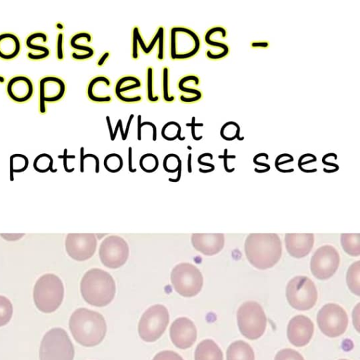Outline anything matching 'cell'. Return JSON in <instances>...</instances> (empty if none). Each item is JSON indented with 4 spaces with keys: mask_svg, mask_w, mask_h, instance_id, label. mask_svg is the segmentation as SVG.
Instances as JSON below:
<instances>
[{
    "mask_svg": "<svg viewBox=\"0 0 360 360\" xmlns=\"http://www.w3.org/2000/svg\"><path fill=\"white\" fill-rule=\"evenodd\" d=\"M69 328L76 342L84 347L99 345L107 331L103 315L86 308H79L72 314Z\"/></svg>",
    "mask_w": 360,
    "mask_h": 360,
    "instance_id": "obj_1",
    "label": "cell"
},
{
    "mask_svg": "<svg viewBox=\"0 0 360 360\" xmlns=\"http://www.w3.org/2000/svg\"><path fill=\"white\" fill-rule=\"evenodd\" d=\"M244 248L248 262L262 270L273 267L282 255L281 241L276 233H250Z\"/></svg>",
    "mask_w": 360,
    "mask_h": 360,
    "instance_id": "obj_2",
    "label": "cell"
},
{
    "mask_svg": "<svg viewBox=\"0 0 360 360\" xmlns=\"http://www.w3.org/2000/svg\"><path fill=\"white\" fill-rule=\"evenodd\" d=\"M80 292L85 302L90 305L105 307L115 297V282L108 272L101 269H91L81 280Z\"/></svg>",
    "mask_w": 360,
    "mask_h": 360,
    "instance_id": "obj_3",
    "label": "cell"
},
{
    "mask_svg": "<svg viewBox=\"0 0 360 360\" xmlns=\"http://www.w3.org/2000/svg\"><path fill=\"white\" fill-rule=\"evenodd\" d=\"M63 297V283L56 274H45L36 281L33 300L37 308L41 312L55 311L62 304Z\"/></svg>",
    "mask_w": 360,
    "mask_h": 360,
    "instance_id": "obj_4",
    "label": "cell"
},
{
    "mask_svg": "<svg viewBox=\"0 0 360 360\" xmlns=\"http://www.w3.org/2000/svg\"><path fill=\"white\" fill-rule=\"evenodd\" d=\"M201 40L193 29L174 25L169 30V57L172 60H185L195 57L200 51Z\"/></svg>",
    "mask_w": 360,
    "mask_h": 360,
    "instance_id": "obj_5",
    "label": "cell"
},
{
    "mask_svg": "<svg viewBox=\"0 0 360 360\" xmlns=\"http://www.w3.org/2000/svg\"><path fill=\"white\" fill-rule=\"evenodd\" d=\"M237 323L240 333L253 340L263 335L267 319L262 307L258 302L247 301L237 311Z\"/></svg>",
    "mask_w": 360,
    "mask_h": 360,
    "instance_id": "obj_6",
    "label": "cell"
},
{
    "mask_svg": "<svg viewBox=\"0 0 360 360\" xmlns=\"http://www.w3.org/2000/svg\"><path fill=\"white\" fill-rule=\"evenodd\" d=\"M39 360H73L74 346L61 328H53L44 335L39 347Z\"/></svg>",
    "mask_w": 360,
    "mask_h": 360,
    "instance_id": "obj_7",
    "label": "cell"
},
{
    "mask_svg": "<svg viewBox=\"0 0 360 360\" xmlns=\"http://www.w3.org/2000/svg\"><path fill=\"white\" fill-rule=\"evenodd\" d=\"M285 296L292 308L307 311L316 304L318 292L311 278L306 276H296L288 281L285 288Z\"/></svg>",
    "mask_w": 360,
    "mask_h": 360,
    "instance_id": "obj_8",
    "label": "cell"
},
{
    "mask_svg": "<svg viewBox=\"0 0 360 360\" xmlns=\"http://www.w3.org/2000/svg\"><path fill=\"white\" fill-rule=\"evenodd\" d=\"M169 321L167 309L162 304L150 307L142 314L138 325L140 338L145 342L158 340L165 331Z\"/></svg>",
    "mask_w": 360,
    "mask_h": 360,
    "instance_id": "obj_9",
    "label": "cell"
},
{
    "mask_svg": "<svg viewBox=\"0 0 360 360\" xmlns=\"http://www.w3.org/2000/svg\"><path fill=\"white\" fill-rule=\"evenodd\" d=\"M171 282L180 295L191 297L198 295L203 285V277L193 264L184 262L176 265L171 272Z\"/></svg>",
    "mask_w": 360,
    "mask_h": 360,
    "instance_id": "obj_10",
    "label": "cell"
},
{
    "mask_svg": "<svg viewBox=\"0 0 360 360\" xmlns=\"http://www.w3.org/2000/svg\"><path fill=\"white\" fill-rule=\"evenodd\" d=\"M316 321L320 330L329 338L342 335L348 326L345 310L335 303L323 305L317 314Z\"/></svg>",
    "mask_w": 360,
    "mask_h": 360,
    "instance_id": "obj_11",
    "label": "cell"
},
{
    "mask_svg": "<svg viewBox=\"0 0 360 360\" xmlns=\"http://www.w3.org/2000/svg\"><path fill=\"white\" fill-rule=\"evenodd\" d=\"M340 262V255L335 247L322 245L316 249L311 258V272L317 279L327 280L335 274Z\"/></svg>",
    "mask_w": 360,
    "mask_h": 360,
    "instance_id": "obj_12",
    "label": "cell"
},
{
    "mask_svg": "<svg viewBox=\"0 0 360 360\" xmlns=\"http://www.w3.org/2000/svg\"><path fill=\"white\" fill-rule=\"evenodd\" d=\"M129 247L124 239L119 236H109L99 247V257L101 263L108 268L117 269L127 260Z\"/></svg>",
    "mask_w": 360,
    "mask_h": 360,
    "instance_id": "obj_13",
    "label": "cell"
},
{
    "mask_svg": "<svg viewBox=\"0 0 360 360\" xmlns=\"http://www.w3.org/2000/svg\"><path fill=\"white\" fill-rule=\"evenodd\" d=\"M97 246L94 233H68L65 239V250L68 255L79 262L91 258Z\"/></svg>",
    "mask_w": 360,
    "mask_h": 360,
    "instance_id": "obj_14",
    "label": "cell"
},
{
    "mask_svg": "<svg viewBox=\"0 0 360 360\" xmlns=\"http://www.w3.org/2000/svg\"><path fill=\"white\" fill-rule=\"evenodd\" d=\"M172 343L179 349L191 347L197 339V329L193 322L186 317L175 319L169 328Z\"/></svg>",
    "mask_w": 360,
    "mask_h": 360,
    "instance_id": "obj_15",
    "label": "cell"
},
{
    "mask_svg": "<svg viewBox=\"0 0 360 360\" xmlns=\"http://www.w3.org/2000/svg\"><path fill=\"white\" fill-rule=\"evenodd\" d=\"M314 326L312 321L304 315L292 317L287 327V337L289 342L295 347H304L309 343Z\"/></svg>",
    "mask_w": 360,
    "mask_h": 360,
    "instance_id": "obj_16",
    "label": "cell"
},
{
    "mask_svg": "<svg viewBox=\"0 0 360 360\" xmlns=\"http://www.w3.org/2000/svg\"><path fill=\"white\" fill-rule=\"evenodd\" d=\"M66 90V84L60 77L46 75L39 80V100L46 103L59 102L64 98Z\"/></svg>",
    "mask_w": 360,
    "mask_h": 360,
    "instance_id": "obj_17",
    "label": "cell"
},
{
    "mask_svg": "<svg viewBox=\"0 0 360 360\" xmlns=\"http://www.w3.org/2000/svg\"><path fill=\"white\" fill-rule=\"evenodd\" d=\"M6 92L12 101L17 103H25L33 96L34 86L29 77L17 75L11 77L7 82Z\"/></svg>",
    "mask_w": 360,
    "mask_h": 360,
    "instance_id": "obj_18",
    "label": "cell"
},
{
    "mask_svg": "<svg viewBox=\"0 0 360 360\" xmlns=\"http://www.w3.org/2000/svg\"><path fill=\"white\" fill-rule=\"evenodd\" d=\"M191 243L194 248L205 255L219 252L224 245L223 233H193Z\"/></svg>",
    "mask_w": 360,
    "mask_h": 360,
    "instance_id": "obj_19",
    "label": "cell"
},
{
    "mask_svg": "<svg viewBox=\"0 0 360 360\" xmlns=\"http://www.w3.org/2000/svg\"><path fill=\"white\" fill-rule=\"evenodd\" d=\"M314 243L313 233H286L285 248L290 255L295 258L306 257L311 250Z\"/></svg>",
    "mask_w": 360,
    "mask_h": 360,
    "instance_id": "obj_20",
    "label": "cell"
},
{
    "mask_svg": "<svg viewBox=\"0 0 360 360\" xmlns=\"http://www.w3.org/2000/svg\"><path fill=\"white\" fill-rule=\"evenodd\" d=\"M48 36L44 32H34L28 34L25 44L27 49V58L31 60L39 61L49 58L51 55L50 49L45 45L48 41Z\"/></svg>",
    "mask_w": 360,
    "mask_h": 360,
    "instance_id": "obj_21",
    "label": "cell"
},
{
    "mask_svg": "<svg viewBox=\"0 0 360 360\" xmlns=\"http://www.w3.org/2000/svg\"><path fill=\"white\" fill-rule=\"evenodd\" d=\"M111 86L110 79L103 75L92 77L86 86V96L88 99L96 103H108L112 102L111 94L105 93Z\"/></svg>",
    "mask_w": 360,
    "mask_h": 360,
    "instance_id": "obj_22",
    "label": "cell"
},
{
    "mask_svg": "<svg viewBox=\"0 0 360 360\" xmlns=\"http://www.w3.org/2000/svg\"><path fill=\"white\" fill-rule=\"evenodd\" d=\"M194 83L200 84V77L194 74L185 75L179 79L177 89L182 93L179 97L181 103L191 104L197 103L202 98V91L196 88V85L191 86Z\"/></svg>",
    "mask_w": 360,
    "mask_h": 360,
    "instance_id": "obj_23",
    "label": "cell"
},
{
    "mask_svg": "<svg viewBox=\"0 0 360 360\" xmlns=\"http://www.w3.org/2000/svg\"><path fill=\"white\" fill-rule=\"evenodd\" d=\"M165 27L162 25L158 26L150 42L146 44L139 27L136 35L138 44L142 52L146 55H149L158 44L156 58L158 60L162 61L165 59Z\"/></svg>",
    "mask_w": 360,
    "mask_h": 360,
    "instance_id": "obj_24",
    "label": "cell"
},
{
    "mask_svg": "<svg viewBox=\"0 0 360 360\" xmlns=\"http://www.w3.org/2000/svg\"><path fill=\"white\" fill-rule=\"evenodd\" d=\"M142 86V82L139 77L127 75L120 77L115 82L114 86V94L116 98L124 103H135L133 100L128 97L127 94L131 91L139 89Z\"/></svg>",
    "mask_w": 360,
    "mask_h": 360,
    "instance_id": "obj_25",
    "label": "cell"
},
{
    "mask_svg": "<svg viewBox=\"0 0 360 360\" xmlns=\"http://www.w3.org/2000/svg\"><path fill=\"white\" fill-rule=\"evenodd\" d=\"M22 45L20 38L14 33H0V58L11 60L20 53Z\"/></svg>",
    "mask_w": 360,
    "mask_h": 360,
    "instance_id": "obj_26",
    "label": "cell"
},
{
    "mask_svg": "<svg viewBox=\"0 0 360 360\" xmlns=\"http://www.w3.org/2000/svg\"><path fill=\"white\" fill-rule=\"evenodd\" d=\"M86 33V31L76 32L70 39V46L74 51L82 52L81 54H78L75 51L71 53V58L75 60L83 61L89 60L95 55V49L91 46L81 42L82 38Z\"/></svg>",
    "mask_w": 360,
    "mask_h": 360,
    "instance_id": "obj_27",
    "label": "cell"
},
{
    "mask_svg": "<svg viewBox=\"0 0 360 360\" xmlns=\"http://www.w3.org/2000/svg\"><path fill=\"white\" fill-rule=\"evenodd\" d=\"M195 360H223V353L217 344L212 340L201 341L196 347Z\"/></svg>",
    "mask_w": 360,
    "mask_h": 360,
    "instance_id": "obj_28",
    "label": "cell"
},
{
    "mask_svg": "<svg viewBox=\"0 0 360 360\" xmlns=\"http://www.w3.org/2000/svg\"><path fill=\"white\" fill-rule=\"evenodd\" d=\"M226 360H255V353L248 343L243 340H236L229 346Z\"/></svg>",
    "mask_w": 360,
    "mask_h": 360,
    "instance_id": "obj_29",
    "label": "cell"
},
{
    "mask_svg": "<svg viewBox=\"0 0 360 360\" xmlns=\"http://www.w3.org/2000/svg\"><path fill=\"white\" fill-rule=\"evenodd\" d=\"M221 25L212 26L207 30L204 34V41L208 46L217 49V53L212 56L209 60H219L227 57L230 53L229 45L221 41L214 40L212 35L217 32Z\"/></svg>",
    "mask_w": 360,
    "mask_h": 360,
    "instance_id": "obj_30",
    "label": "cell"
},
{
    "mask_svg": "<svg viewBox=\"0 0 360 360\" xmlns=\"http://www.w3.org/2000/svg\"><path fill=\"white\" fill-rule=\"evenodd\" d=\"M340 242L342 249L347 254L352 257L360 255L359 233H342Z\"/></svg>",
    "mask_w": 360,
    "mask_h": 360,
    "instance_id": "obj_31",
    "label": "cell"
},
{
    "mask_svg": "<svg viewBox=\"0 0 360 360\" xmlns=\"http://www.w3.org/2000/svg\"><path fill=\"white\" fill-rule=\"evenodd\" d=\"M360 261L352 263L347 269L346 281L349 290L354 295H360Z\"/></svg>",
    "mask_w": 360,
    "mask_h": 360,
    "instance_id": "obj_32",
    "label": "cell"
},
{
    "mask_svg": "<svg viewBox=\"0 0 360 360\" xmlns=\"http://www.w3.org/2000/svg\"><path fill=\"white\" fill-rule=\"evenodd\" d=\"M181 127L175 121H169L165 123L161 129L162 137L168 141H173L176 139L184 141L185 136H181Z\"/></svg>",
    "mask_w": 360,
    "mask_h": 360,
    "instance_id": "obj_33",
    "label": "cell"
},
{
    "mask_svg": "<svg viewBox=\"0 0 360 360\" xmlns=\"http://www.w3.org/2000/svg\"><path fill=\"white\" fill-rule=\"evenodd\" d=\"M240 127L239 124L234 121H229L224 123L220 129L221 137L228 141L238 139L243 141L244 137L240 136Z\"/></svg>",
    "mask_w": 360,
    "mask_h": 360,
    "instance_id": "obj_34",
    "label": "cell"
},
{
    "mask_svg": "<svg viewBox=\"0 0 360 360\" xmlns=\"http://www.w3.org/2000/svg\"><path fill=\"white\" fill-rule=\"evenodd\" d=\"M53 160L52 157L47 153L38 155L33 162V167L38 172L44 173L51 170L55 172L57 169H53Z\"/></svg>",
    "mask_w": 360,
    "mask_h": 360,
    "instance_id": "obj_35",
    "label": "cell"
},
{
    "mask_svg": "<svg viewBox=\"0 0 360 360\" xmlns=\"http://www.w3.org/2000/svg\"><path fill=\"white\" fill-rule=\"evenodd\" d=\"M162 98L164 102L167 103H173L175 101V96L169 94V68L168 66H163L162 69Z\"/></svg>",
    "mask_w": 360,
    "mask_h": 360,
    "instance_id": "obj_36",
    "label": "cell"
},
{
    "mask_svg": "<svg viewBox=\"0 0 360 360\" xmlns=\"http://www.w3.org/2000/svg\"><path fill=\"white\" fill-rule=\"evenodd\" d=\"M13 305L5 296L0 295V327L6 325L12 318Z\"/></svg>",
    "mask_w": 360,
    "mask_h": 360,
    "instance_id": "obj_37",
    "label": "cell"
},
{
    "mask_svg": "<svg viewBox=\"0 0 360 360\" xmlns=\"http://www.w3.org/2000/svg\"><path fill=\"white\" fill-rule=\"evenodd\" d=\"M154 69L152 66L146 68V98L149 103H155L160 101V96L154 94Z\"/></svg>",
    "mask_w": 360,
    "mask_h": 360,
    "instance_id": "obj_38",
    "label": "cell"
},
{
    "mask_svg": "<svg viewBox=\"0 0 360 360\" xmlns=\"http://www.w3.org/2000/svg\"><path fill=\"white\" fill-rule=\"evenodd\" d=\"M103 165L108 172L115 173L120 171L122 168L123 160L119 154L110 153L105 157Z\"/></svg>",
    "mask_w": 360,
    "mask_h": 360,
    "instance_id": "obj_39",
    "label": "cell"
},
{
    "mask_svg": "<svg viewBox=\"0 0 360 360\" xmlns=\"http://www.w3.org/2000/svg\"><path fill=\"white\" fill-rule=\"evenodd\" d=\"M139 165L142 170L147 173L155 172L159 166L158 157L153 153H146L139 160Z\"/></svg>",
    "mask_w": 360,
    "mask_h": 360,
    "instance_id": "obj_40",
    "label": "cell"
},
{
    "mask_svg": "<svg viewBox=\"0 0 360 360\" xmlns=\"http://www.w3.org/2000/svg\"><path fill=\"white\" fill-rule=\"evenodd\" d=\"M29 160L22 154H13L10 157L11 172H22L28 167Z\"/></svg>",
    "mask_w": 360,
    "mask_h": 360,
    "instance_id": "obj_41",
    "label": "cell"
},
{
    "mask_svg": "<svg viewBox=\"0 0 360 360\" xmlns=\"http://www.w3.org/2000/svg\"><path fill=\"white\" fill-rule=\"evenodd\" d=\"M163 167L166 172L169 173L178 172L181 169V160L176 154L169 153L163 160Z\"/></svg>",
    "mask_w": 360,
    "mask_h": 360,
    "instance_id": "obj_42",
    "label": "cell"
},
{
    "mask_svg": "<svg viewBox=\"0 0 360 360\" xmlns=\"http://www.w3.org/2000/svg\"><path fill=\"white\" fill-rule=\"evenodd\" d=\"M274 360H304V359L298 352L285 348L276 353Z\"/></svg>",
    "mask_w": 360,
    "mask_h": 360,
    "instance_id": "obj_43",
    "label": "cell"
},
{
    "mask_svg": "<svg viewBox=\"0 0 360 360\" xmlns=\"http://www.w3.org/2000/svg\"><path fill=\"white\" fill-rule=\"evenodd\" d=\"M141 115H139L137 116V140L141 141V129L143 126H150L152 128L153 131V135H152V139L153 141H155L157 140V127L156 125L151 122L149 121H141Z\"/></svg>",
    "mask_w": 360,
    "mask_h": 360,
    "instance_id": "obj_44",
    "label": "cell"
},
{
    "mask_svg": "<svg viewBox=\"0 0 360 360\" xmlns=\"http://www.w3.org/2000/svg\"><path fill=\"white\" fill-rule=\"evenodd\" d=\"M64 34L61 32H58L56 40V57L58 60H64Z\"/></svg>",
    "mask_w": 360,
    "mask_h": 360,
    "instance_id": "obj_45",
    "label": "cell"
},
{
    "mask_svg": "<svg viewBox=\"0 0 360 360\" xmlns=\"http://www.w3.org/2000/svg\"><path fill=\"white\" fill-rule=\"evenodd\" d=\"M139 27L137 25L134 26L131 32V58L134 60H139V46L136 35Z\"/></svg>",
    "mask_w": 360,
    "mask_h": 360,
    "instance_id": "obj_46",
    "label": "cell"
},
{
    "mask_svg": "<svg viewBox=\"0 0 360 360\" xmlns=\"http://www.w3.org/2000/svg\"><path fill=\"white\" fill-rule=\"evenodd\" d=\"M153 360H184L183 358L178 354L176 352L170 351V350H165L158 352L153 357Z\"/></svg>",
    "mask_w": 360,
    "mask_h": 360,
    "instance_id": "obj_47",
    "label": "cell"
},
{
    "mask_svg": "<svg viewBox=\"0 0 360 360\" xmlns=\"http://www.w3.org/2000/svg\"><path fill=\"white\" fill-rule=\"evenodd\" d=\"M316 157L311 153H306L301 155L298 160V167L301 169L304 165L316 161Z\"/></svg>",
    "mask_w": 360,
    "mask_h": 360,
    "instance_id": "obj_48",
    "label": "cell"
},
{
    "mask_svg": "<svg viewBox=\"0 0 360 360\" xmlns=\"http://www.w3.org/2000/svg\"><path fill=\"white\" fill-rule=\"evenodd\" d=\"M293 157L288 153H283L277 156L275 160V167L278 169L281 165L293 162Z\"/></svg>",
    "mask_w": 360,
    "mask_h": 360,
    "instance_id": "obj_49",
    "label": "cell"
},
{
    "mask_svg": "<svg viewBox=\"0 0 360 360\" xmlns=\"http://www.w3.org/2000/svg\"><path fill=\"white\" fill-rule=\"evenodd\" d=\"M195 117H192L191 122V123H186V127H191V136L193 139L195 141H200L202 139V136H197L195 132V127H203V123H195Z\"/></svg>",
    "mask_w": 360,
    "mask_h": 360,
    "instance_id": "obj_50",
    "label": "cell"
},
{
    "mask_svg": "<svg viewBox=\"0 0 360 360\" xmlns=\"http://www.w3.org/2000/svg\"><path fill=\"white\" fill-rule=\"evenodd\" d=\"M359 310L360 304L358 303L354 308L352 311L353 325L357 332H359Z\"/></svg>",
    "mask_w": 360,
    "mask_h": 360,
    "instance_id": "obj_51",
    "label": "cell"
},
{
    "mask_svg": "<svg viewBox=\"0 0 360 360\" xmlns=\"http://www.w3.org/2000/svg\"><path fill=\"white\" fill-rule=\"evenodd\" d=\"M252 49H267L269 47V42L267 41H252L250 42Z\"/></svg>",
    "mask_w": 360,
    "mask_h": 360,
    "instance_id": "obj_52",
    "label": "cell"
},
{
    "mask_svg": "<svg viewBox=\"0 0 360 360\" xmlns=\"http://www.w3.org/2000/svg\"><path fill=\"white\" fill-rule=\"evenodd\" d=\"M110 53L109 51H104L96 61L97 67L101 68L102 66H103L104 64L105 63V62L110 58Z\"/></svg>",
    "mask_w": 360,
    "mask_h": 360,
    "instance_id": "obj_53",
    "label": "cell"
},
{
    "mask_svg": "<svg viewBox=\"0 0 360 360\" xmlns=\"http://www.w3.org/2000/svg\"><path fill=\"white\" fill-rule=\"evenodd\" d=\"M0 236L7 240H16L22 237L24 233H1Z\"/></svg>",
    "mask_w": 360,
    "mask_h": 360,
    "instance_id": "obj_54",
    "label": "cell"
},
{
    "mask_svg": "<svg viewBox=\"0 0 360 360\" xmlns=\"http://www.w3.org/2000/svg\"><path fill=\"white\" fill-rule=\"evenodd\" d=\"M134 117V114H131L129 115V117L128 119V121H127V125H126V128H125V130H124L123 141H125L127 139L129 131V128H130V126H131V121H132Z\"/></svg>",
    "mask_w": 360,
    "mask_h": 360,
    "instance_id": "obj_55",
    "label": "cell"
},
{
    "mask_svg": "<svg viewBox=\"0 0 360 360\" xmlns=\"http://www.w3.org/2000/svg\"><path fill=\"white\" fill-rule=\"evenodd\" d=\"M123 127V124H122V121L121 119H119L117 122V124H116V126H115V129L113 130V132H112V137L110 138V140L111 141H114L117 136V131L118 130H120V129Z\"/></svg>",
    "mask_w": 360,
    "mask_h": 360,
    "instance_id": "obj_56",
    "label": "cell"
},
{
    "mask_svg": "<svg viewBox=\"0 0 360 360\" xmlns=\"http://www.w3.org/2000/svg\"><path fill=\"white\" fill-rule=\"evenodd\" d=\"M128 159H129V170L131 172H135L136 169L132 168V148L131 146L128 148Z\"/></svg>",
    "mask_w": 360,
    "mask_h": 360,
    "instance_id": "obj_57",
    "label": "cell"
},
{
    "mask_svg": "<svg viewBox=\"0 0 360 360\" xmlns=\"http://www.w3.org/2000/svg\"><path fill=\"white\" fill-rule=\"evenodd\" d=\"M47 112L46 103L39 100V112L41 115L46 114Z\"/></svg>",
    "mask_w": 360,
    "mask_h": 360,
    "instance_id": "obj_58",
    "label": "cell"
},
{
    "mask_svg": "<svg viewBox=\"0 0 360 360\" xmlns=\"http://www.w3.org/2000/svg\"><path fill=\"white\" fill-rule=\"evenodd\" d=\"M322 162L325 165H327V166H332L333 167V169L337 171L339 169V167L337 164L335 163H333V162H328L323 159H322Z\"/></svg>",
    "mask_w": 360,
    "mask_h": 360,
    "instance_id": "obj_59",
    "label": "cell"
},
{
    "mask_svg": "<svg viewBox=\"0 0 360 360\" xmlns=\"http://www.w3.org/2000/svg\"><path fill=\"white\" fill-rule=\"evenodd\" d=\"M188 170L191 172V154L189 153L188 156Z\"/></svg>",
    "mask_w": 360,
    "mask_h": 360,
    "instance_id": "obj_60",
    "label": "cell"
},
{
    "mask_svg": "<svg viewBox=\"0 0 360 360\" xmlns=\"http://www.w3.org/2000/svg\"><path fill=\"white\" fill-rule=\"evenodd\" d=\"M56 27L58 30H63V28H64L63 25L60 22H58L56 24Z\"/></svg>",
    "mask_w": 360,
    "mask_h": 360,
    "instance_id": "obj_61",
    "label": "cell"
},
{
    "mask_svg": "<svg viewBox=\"0 0 360 360\" xmlns=\"http://www.w3.org/2000/svg\"><path fill=\"white\" fill-rule=\"evenodd\" d=\"M6 81V78L0 75V84H4Z\"/></svg>",
    "mask_w": 360,
    "mask_h": 360,
    "instance_id": "obj_62",
    "label": "cell"
},
{
    "mask_svg": "<svg viewBox=\"0 0 360 360\" xmlns=\"http://www.w3.org/2000/svg\"><path fill=\"white\" fill-rule=\"evenodd\" d=\"M339 360H347V359H339Z\"/></svg>",
    "mask_w": 360,
    "mask_h": 360,
    "instance_id": "obj_63",
    "label": "cell"
}]
</instances>
